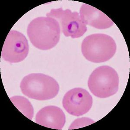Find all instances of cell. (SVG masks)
<instances>
[{"label": "cell", "mask_w": 130, "mask_h": 130, "mask_svg": "<svg viewBox=\"0 0 130 130\" xmlns=\"http://www.w3.org/2000/svg\"><path fill=\"white\" fill-rule=\"evenodd\" d=\"M29 50L28 41L25 36L19 31L11 30L3 45L2 57L10 63H18L27 57Z\"/></svg>", "instance_id": "8992f818"}, {"label": "cell", "mask_w": 130, "mask_h": 130, "mask_svg": "<svg viewBox=\"0 0 130 130\" xmlns=\"http://www.w3.org/2000/svg\"><path fill=\"white\" fill-rule=\"evenodd\" d=\"M80 14L86 25L97 29H105L114 25V22L108 16L90 5L83 4L80 8Z\"/></svg>", "instance_id": "9c48e42d"}, {"label": "cell", "mask_w": 130, "mask_h": 130, "mask_svg": "<svg viewBox=\"0 0 130 130\" xmlns=\"http://www.w3.org/2000/svg\"><path fill=\"white\" fill-rule=\"evenodd\" d=\"M88 85L91 92L96 97H109L118 91V74L115 69L109 66H101L96 68L91 74Z\"/></svg>", "instance_id": "277c9868"}, {"label": "cell", "mask_w": 130, "mask_h": 130, "mask_svg": "<svg viewBox=\"0 0 130 130\" xmlns=\"http://www.w3.org/2000/svg\"><path fill=\"white\" fill-rule=\"evenodd\" d=\"M92 98L89 92L80 88L69 91L62 100V105L67 112L77 117L87 113L92 108Z\"/></svg>", "instance_id": "52a82bcc"}, {"label": "cell", "mask_w": 130, "mask_h": 130, "mask_svg": "<svg viewBox=\"0 0 130 130\" xmlns=\"http://www.w3.org/2000/svg\"><path fill=\"white\" fill-rule=\"evenodd\" d=\"M36 122L45 127L60 130L66 123V116L61 108L48 106L42 108L36 116Z\"/></svg>", "instance_id": "ba28073f"}, {"label": "cell", "mask_w": 130, "mask_h": 130, "mask_svg": "<svg viewBox=\"0 0 130 130\" xmlns=\"http://www.w3.org/2000/svg\"><path fill=\"white\" fill-rule=\"evenodd\" d=\"M46 16L54 18L58 21L63 34L67 37L79 38L87 30L86 25L82 21L79 13L76 11L72 12L70 9L63 10L62 8L53 9Z\"/></svg>", "instance_id": "5b68a950"}, {"label": "cell", "mask_w": 130, "mask_h": 130, "mask_svg": "<svg viewBox=\"0 0 130 130\" xmlns=\"http://www.w3.org/2000/svg\"><path fill=\"white\" fill-rule=\"evenodd\" d=\"M81 49L86 59L94 63H100L109 60L114 56L117 46L114 39L109 36L95 34L84 39Z\"/></svg>", "instance_id": "3957f363"}, {"label": "cell", "mask_w": 130, "mask_h": 130, "mask_svg": "<svg viewBox=\"0 0 130 130\" xmlns=\"http://www.w3.org/2000/svg\"><path fill=\"white\" fill-rule=\"evenodd\" d=\"M54 18L38 17L29 24L27 34L32 45L40 50H50L59 42L60 27Z\"/></svg>", "instance_id": "6da1fadb"}, {"label": "cell", "mask_w": 130, "mask_h": 130, "mask_svg": "<svg viewBox=\"0 0 130 130\" xmlns=\"http://www.w3.org/2000/svg\"><path fill=\"white\" fill-rule=\"evenodd\" d=\"M24 95L32 99L44 101L57 95L59 86L54 78L42 73H32L25 76L20 84Z\"/></svg>", "instance_id": "7a4b0ae2"}, {"label": "cell", "mask_w": 130, "mask_h": 130, "mask_svg": "<svg viewBox=\"0 0 130 130\" xmlns=\"http://www.w3.org/2000/svg\"><path fill=\"white\" fill-rule=\"evenodd\" d=\"M10 100L18 109L29 119L32 120L34 114V108L28 99L22 96H14Z\"/></svg>", "instance_id": "30bf717a"}]
</instances>
